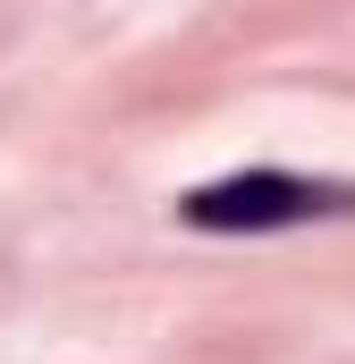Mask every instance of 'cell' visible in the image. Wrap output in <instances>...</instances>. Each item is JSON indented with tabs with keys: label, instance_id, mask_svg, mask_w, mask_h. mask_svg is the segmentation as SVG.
<instances>
[{
	"label": "cell",
	"instance_id": "cell-1",
	"mask_svg": "<svg viewBox=\"0 0 355 364\" xmlns=\"http://www.w3.org/2000/svg\"><path fill=\"white\" fill-rule=\"evenodd\" d=\"M355 212V186L339 178H296V170H237V178H212L178 203L186 229H212V237H254V229H305V220H339Z\"/></svg>",
	"mask_w": 355,
	"mask_h": 364
}]
</instances>
